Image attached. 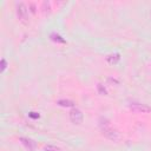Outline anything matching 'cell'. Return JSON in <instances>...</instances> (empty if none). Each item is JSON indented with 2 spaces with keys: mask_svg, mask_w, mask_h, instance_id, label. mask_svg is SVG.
<instances>
[{
  "mask_svg": "<svg viewBox=\"0 0 151 151\" xmlns=\"http://www.w3.org/2000/svg\"><path fill=\"white\" fill-rule=\"evenodd\" d=\"M99 126H100V130H101L103 134L106 138H109V139H111L113 142L119 140V138H120L119 132L110 125V123H109V120L106 118H100L99 119Z\"/></svg>",
  "mask_w": 151,
  "mask_h": 151,
  "instance_id": "obj_1",
  "label": "cell"
},
{
  "mask_svg": "<svg viewBox=\"0 0 151 151\" xmlns=\"http://www.w3.org/2000/svg\"><path fill=\"white\" fill-rule=\"evenodd\" d=\"M17 8V15L19 18V20L21 22H27V18H28V9L27 6L24 2H18L15 5Z\"/></svg>",
  "mask_w": 151,
  "mask_h": 151,
  "instance_id": "obj_2",
  "label": "cell"
},
{
  "mask_svg": "<svg viewBox=\"0 0 151 151\" xmlns=\"http://www.w3.org/2000/svg\"><path fill=\"white\" fill-rule=\"evenodd\" d=\"M129 109L134 113H150L151 112V107L142 103H130Z\"/></svg>",
  "mask_w": 151,
  "mask_h": 151,
  "instance_id": "obj_3",
  "label": "cell"
},
{
  "mask_svg": "<svg viewBox=\"0 0 151 151\" xmlns=\"http://www.w3.org/2000/svg\"><path fill=\"white\" fill-rule=\"evenodd\" d=\"M83 119H84V114H83V112L79 110V109H72L71 111H70V120L73 123V124H77V125H79V124H81V122H83Z\"/></svg>",
  "mask_w": 151,
  "mask_h": 151,
  "instance_id": "obj_4",
  "label": "cell"
},
{
  "mask_svg": "<svg viewBox=\"0 0 151 151\" xmlns=\"http://www.w3.org/2000/svg\"><path fill=\"white\" fill-rule=\"evenodd\" d=\"M20 142L21 144L28 150V151H34L37 149V143L31 139V138H26V137H20Z\"/></svg>",
  "mask_w": 151,
  "mask_h": 151,
  "instance_id": "obj_5",
  "label": "cell"
},
{
  "mask_svg": "<svg viewBox=\"0 0 151 151\" xmlns=\"http://www.w3.org/2000/svg\"><path fill=\"white\" fill-rule=\"evenodd\" d=\"M57 104L59 106H63V107H73L74 106V101L68 100V99H60L57 101Z\"/></svg>",
  "mask_w": 151,
  "mask_h": 151,
  "instance_id": "obj_6",
  "label": "cell"
},
{
  "mask_svg": "<svg viewBox=\"0 0 151 151\" xmlns=\"http://www.w3.org/2000/svg\"><path fill=\"white\" fill-rule=\"evenodd\" d=\"M50 38H51L52 41H55V42H60V44H65V42H66L65 39H64L61 35L57 34V33H52V34L50 35Z\"/></svg>",
  "mask_w": 151,
  "mask_h": 151,
  "instance_id": "obj_7",
  "label": "cell"
},
{
  "mask_svg": "<svg viewBox=\"0 0 151 151\" xmlns=\"http://www.w3.org/2000/svg\"><path fill=\"white\" fill-rule=\"evenodd\" d=\"M41 11L44 14H48L51 12V2L50 1H44L41 4Z\"/></svg>",
  "mask_w": 151,
  "mask_h": 151,
  "instance_id": "obj_8",
  "label": "cell"
},
{
  "mask_svg": "<svg viewBox=\"0 0 151 151\" xmlns=\"http://www.w3.org/2000/svg\"><path fill=\"white\" fill-rule=\"evenodd\" d=\"M119 59H120L119 54H110V55L106 57V60L110 64H116L117 61H119Z\"/></svg>",
  "mask_w": 151,
  "mask_h": 151,
  "instance_id": "obj_9",
  "label": "cell"
},
{
  "mask_svg": "<svg viewBox=\"0 0 151 151\" xmlns=\"http://www.w3.org/2000/svg\"><path fill=\"white\" fill-rule=\"evenodd\" d=\"M44 150L45 151H61V149H59V147H57L54 145H45Z\"/></svg>",
  "mask_w": 151,
  "mask_h": 151,
  "instance_id": "obj_10",
  "label": "cell"
},
{
  "mask_svg": "<svg viewBox=\"0 0 151 151\" xmlns=\"http://www.w3.org/2000/svg\"><path fill=\"white\" fill-rule=\"evenodd\" d=\"M97 88H98V92H99L100 94H106V88H105L101 84H98V85H97Z\"/></svg>",
  "mask_w": 151,
  "mask_h": 151,
  "instance_id": "obj_11",
  "label": "cell"
},
{
  "mask_svg": "<svg viewBox=\"0 0 151 151\" xmlns=\"http://www.w3.org/2000/svg\"><path fill=\"white\" fill-rule=\"evenodd\" d=\"M6 67H7V61L5 58H2L1 59V72H4L6 70Z\"/></svg>",
  "mask_w": 151,
  "mask_h": 151,
  "instance_id": "obj_12",
  "label": "cell"
},
{
  "mask_svg": "<svg viewBox=\"0 0 151 151\" xmlns=\"http://www.w3.org/2000/svg\"><path fill=\"white\" fill-rule=\"evenodd\" d=\"M28 117H29V118H32V119H38L40 116H39V113H37V112H33V111H32V112H29V113H28Z\"/></svg>",
  "mask_w": 151,
  "mask_h": 151,
  "instance_id": "obj_13",
  "label": "cell"
},
{
  "mask_svg": "<svg viewBox=\"0 0 151 151\" xmlns=\"http://www.w3.org/2000/svg\"><path fill=\"white\" fill-rule=\"evenodd\" d=\"M29 8H31L32 13H35V5L34 4H29Z\"/></svg>",
  "mask_w": 151,
  "mask_h": 151,
  "instance_id": "obj_14",
  "label": "cell"
},
{
  "mask_svg": "<svg viewBox=\"0 0 151 151\" xmlns=\"http://www.w3.org/2000/svg\"><path fill=\"white\" fill-rule=\"evenodd\" d=\"M150 15H151V12H150Z\"/></svg>",
  "mask_w": 151,
  "mask_h": 151,
  "instance_id": "obj_15",
  "label": "cell"
}]
</instances>
